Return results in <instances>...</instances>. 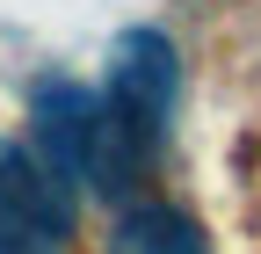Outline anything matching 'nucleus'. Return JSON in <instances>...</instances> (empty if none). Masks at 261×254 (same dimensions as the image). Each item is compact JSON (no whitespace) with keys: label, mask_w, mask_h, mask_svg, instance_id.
<instances>
[{"label":"nucleus","mask_w":261,"mask_h":254,"mask_svg":"<svg viewBox=\"0 0 261 254\" xmlns=\"http://www.w3.org/2000/svg\"><path fill=\"white\" fill-rule=\"evenodd\" d=\"M29 145L73 189H94V196H130V182L145 174V160L116 131L102 87H80V80H44L29 94Z\"/></svg>","instance_id":"nucleus-1"},{"label":"nucleus","mask_w":261,"mask_h":254,"mask_svg":"<svg viewBox=\"0 0 261 254\" xmlns=\"http://www.w3.org/2000/svg\"><path fill=\"white\" fill-rule=\"evenodd\" d=\"M174 94H181V58L160 29H123L116 51H109V80H102V102L116 116L123 145L152 167L160 160V138L174 123Z\"/></svg>","instance_id":"nucleus-2"},{"label":"nucleus","mask_w":261,"mask_h":254,"mask_svg":"<svg viewBox=\"0 0 261 254\" xmlns=\"http://www.w3.org/2000/svg\"><path fill=\"white\" fill-rule=\"evenodd\" d=\"M80 225V189L37 145L0 138V254H65Z\"/></svg>","instance_id":"nucleus-3"},{"label":"nucleus","mask_w":261,"mask_h":254,"mask_svg":"<svg viewBox=\"0 0 261 254\" xmlns=\"http://www.w3.org/2000/svg\"><path fill=\"white\" fill-rule=\"evenodd\" d=\"M109 254H211V233L174 204H130L109 233Z\"/></svg>","instance_id":"nucleus-4"}]
</instances>
